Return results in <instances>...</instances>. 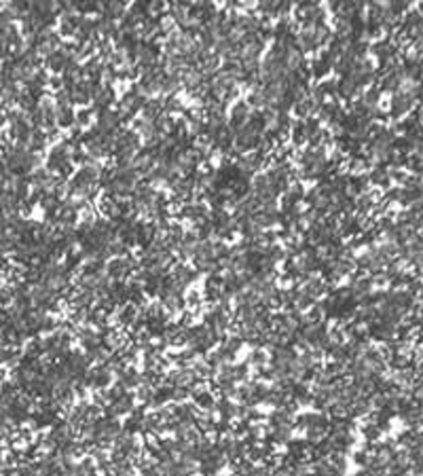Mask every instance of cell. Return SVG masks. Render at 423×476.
Listing matches in <instances>:
<instances>
[{
    "label": "cell",
    "instance_id": "cell-3",
    "mask_svg": "<svg viewBox=\"0 0 423 476\" xmlns=\"http://www.w3.org/2000/svg\"><path fill=\"white\" fill-rule=\"evenodd\" d=\"M303 129H305L307 136H311V134H316L318 129H322V123L316 116H307V118H303Z\"/></svg>",
    "mask_w": 423,
    "mask_h": 476
},
{
    "label": "cell",
    "instance_id": "cell-2",
    "mask_svg": "<svg viewBox=\"0 0 423 476\" xmlns=\"http://www.w3.org/2000/svg\"><path fill=\"white\" fill-rule=\"evenodd\" d=\"M55 123H57V129L62 132H68V129L74 125V108H59L55 110Z\"/></svg>",
    "mask_w": 423,
    "mask_h": 476
},
{
    "label": "cell",
    "instance_id": "cell-4",
    "mask_svg": "<svg viewBox=\"0 0 423 476\" xmlns=\"http://www.w3.org/2000/svg\"><path fill=\"white\" fill-rule=\"evenodd\" d=\"M45 87H49L53 93H57V91L64 89V81H62V77H53V74H51V77L47 79V85H45Z\"/></svg>",
    "mask_w": 423,
    "mask_h": 476
},
{
    "label": "cell",
    "instance_id": "cell-1",
    "mask_svg": "<svg viewBox=\"0 0 423 476\" xmlns=\"http://www.w3.org/2000/svg\"><path fill=\"white\" fill-rule=\"evenodd\" d=\"M74 123H77L81 129H89L95 123V114L91 110V106L87 108H74Z\"/></svg>",
    "mask_w": 423,
    "mask_h": 476
}]
</instances>
